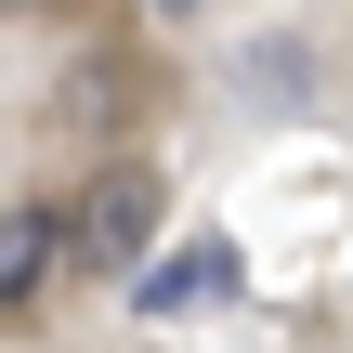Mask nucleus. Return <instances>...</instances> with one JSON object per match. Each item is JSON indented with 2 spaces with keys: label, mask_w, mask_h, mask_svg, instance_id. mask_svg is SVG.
<instances>
[{
  "label": "nucleus",
  "mask_w": 353,
  "mask_h": 353,
  "mask_svg": "<svg viewBox=\"0 0 353 353\" xmlns=\"http://www.w3.org/2000/svg\"><path fill=\"white\" fill-rule=\"evenodd\" d=\"M105 105H118V65H79V79H65V118H79V131H92V118H105Z\"/></svg>",
  "instance_id": "nucleus-4"
},
{
  "label": "nucleus",
  "mask_w": 353,
  "mask_h": 353,
  "mask_svg": "<svg viewBox=\"0 0 353 353\" xmlns=\"http://www.w3.org/2000/svg\"><path fill=\"white\" fill-rule=\"evenodd\" d=\"M79 262V210H0V314H26V301H52V275Z\"/></svg>",
  "instance_id": "nucleus-2"
},
{
  "label": "nucleus",
  "mask_w": 353,
  "mask_h": 353,
  "mask_svg": "<svg viewBox=\"0 0 353 353\" xmlns=\"http://www.w3.org/2000/svg\"><path fill=\"white\" fill-rule=\"evenodd\" d=\"M210 288H236V236H196V249H157V262L131 275V314H183V301H210Z\"/></svg>",
  "instance_id": "nucleus-3"
},
{
  "label": "nucleus",
  "mask_w": 353,
  "mask_h": 353,
  "mask_svg": "<svg viewBox=\"0 0 353 353\" xmlns=\"http://www.w3.org/2000/svg\"><path fill=\"white\" fill-rule=\"evenodd\" d=\"M157 210H170V183H157L144 157H118V170L79 196V262H92V275H144V249H157Z\"/></svg>",
  "instance_id": "nucleus-1"
}]
</instances>
